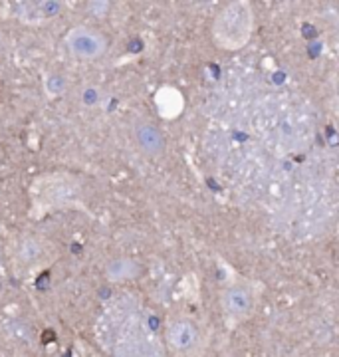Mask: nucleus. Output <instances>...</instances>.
Here are the masks:
<instances>
[{"instance_id": "f257e3e1", "label": "nucleus", "mask_w": 339, "mask_h": 357, "mask_svg": "<svg viewBox=\"0 0 339 357\" xmlns=\"http://www.w3.org/2000/svg\"><path fill=\"white\" fill-rule=\"evenodd\" d=\"M252 14L248 2H230L215 22V38L222 48H240L250 38Z\"/></svg>"}, {"instance_id": "f03ea898", "label": "nucleus", "mask_w": 339, "mask_h": 357, "mask_svg": "<svg viewBox=\"0 0 339 357\" xmlns=\"http://www.w3.org/2000/svg\"><path fill=\"white\" fill-rule=\"evenodd\" d=\"M68 48L83 60H95L99 58L105 48H108V40L103 34L92 30V28H76L68 36Z\"/></svg>"}, {"instance_id": "7ed1b4c3", "label": "nucleus", "mask_w": 339, "mask_h": 357, "mask_svg": "<svg viewBox=\"0 0 339 357\" xmlns=\"http://www.w3.org/2000/svg\"><path fill=\"white\" fill-rule=\"evenodd\" d=\"M135 139L139 143V147L149 153V155H159L165 147V141H163V135L153 127L151 123H139L135 127Z\"/></svg>"}, {"instance_id": "20e7f679", "label": "nucleus", "mask_w": 339, "mask_h": 357, "mask_svg": "<svg viewBox=\"0 0 339 357\" xmlns=\"http://www.w3.org/2000/svg\"><path fill=\"white\" fill-rule=\"evenodd\" d=\"M222 304H224L226 311L240 316V313H246L250 308V294L242 288H232L222 296Z\"/></svg>"}, {"instance_id": "39448f33", "label": "nucleus", "mask_w": 339, "mask_h": 357, "mask_svg": "<svg viewBox=\"0 0 339 357\" xmlns=\"http://www.w3.org/2000/svg\"><path fill=\"white\" fill-rule=\"evenodd\" d=\"M139 272L137 264H133L131 260H115L109 264L108 268V274L111 280H125V278H131Z\"/></svg>"}]
</instances>
